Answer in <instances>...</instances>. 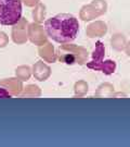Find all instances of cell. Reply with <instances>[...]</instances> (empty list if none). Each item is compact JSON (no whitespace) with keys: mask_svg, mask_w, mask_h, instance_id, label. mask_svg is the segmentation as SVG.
I'll return each instance as SVG.
<instances>
[{"mask_svg":"<svg viewBox=\"0 0 130 147\" xmlns=\"http://www.w3.org/2000/svg\"><path fill=\"white\" fill-rule=\"evenodd\" d=\"M22 16L21 0H0V24L14 25Z\"/></svg>","mask_w":130,"mask_h":147,"instance_id":"2","label":"cell"},{"mask_svg":"<svg viewBox=\"0 0 130 147\" xmlns=\"http://www.w3.org/2000/svg\"><path fill=\"white\" fill-rule=\"evenodd\" d=\"M48 36L59 44H67L75 40L79 32L78 20L72 14L60 13L45 22Z\"/></svg>","mask_w":130,"mask_h":147,"instance_id":"1","label":"cell"}]
</instances>
